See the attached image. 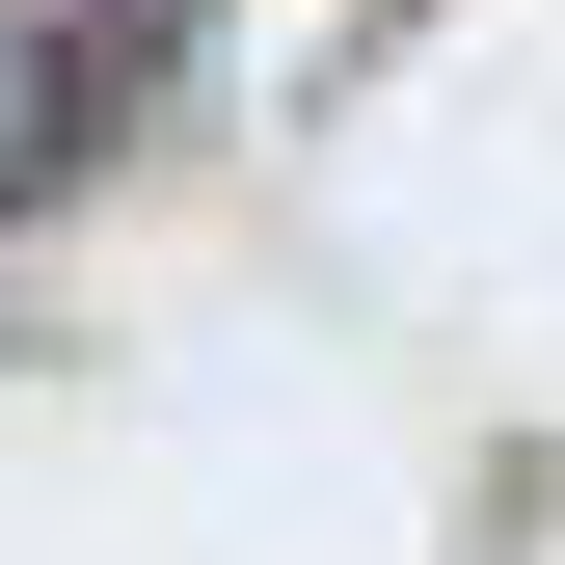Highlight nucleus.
I'll list each match as a JSON object with an SVG mask.
<instances>
[{
    "label": "nucleus",
    "mask_w": 565,
    "mask_h": 565,
    "mask_svg": "<svg viewBox=\"0 0 565 565\" xmlns=\"http://www.w3.org/2000/svg\"><path fill=\"white\" fill-rule=\"evenodd\" d=\"M189 28H216V0H0V216H28V189H82L108 135L189 82Z\"/></svg>",
    "instance_id": "obj_1"
}]
</instances>
